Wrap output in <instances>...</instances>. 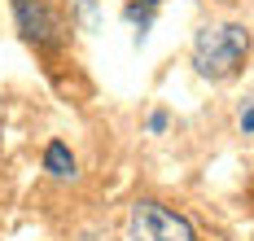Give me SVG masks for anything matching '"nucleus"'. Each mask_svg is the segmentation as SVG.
I'll use <instances>...</instances> for the list:
<instances>
[{"label":"nucleus","mask_w":254,"mask_h":241,"mask_svg":"<svg viewBox=\"0 0 254 241\" xmlns=\"http://www.w3.org/2000/svg\"><path fill=\"white\" fill-rule=\"evenodd\" d=\"M237 123H241V132H246V136H254V101L241 106V119H237Z\"/></svg>","instance_id":"7"},{"label":"nucleus","mask_w":254,"mask_h":241,"mask_svg":"<svg viewBox=\"0 0 254 241\" xmlns=\"http://www.w3.org/2000/svg\"><path fill=\"white\" fill-rule=\"evenodd\" d=\"M140 4H145V9H158V0H140Z\"/></svg>","instance_id":"8"},{"label":"nucleus","mask_w":254,"mask_h":241,"mask_svg":"<svg viewBox=\"0 0 254 241\" xmlns=\"http://www.w3.org/2000/svg\"><path fill=\"white\" fill-rule=\"evenodd\" d=\"M44 167H49V176H57V180H75V154L62 140H53L49 149H44Z\"/></svg>","instance_id":"4"},{"label":"nucleus","mask_w":254,"mask_h":241,"mask_svg":"<svg viewBox=\"0 0 254 241\" xmlns=\"http://www.w3.org/2000/svg\"><path fill=\"white\" fill-rule=\"evenodd\" d=\"M70 4L79 9V18H83L88 27H97V0H70Z\"/></svg>","instance_id":"6"},{"label":"nucleus","mask_w":254,"mask_h":241,"mask_svg":"<svg viewBox=\"0 0 254 241\" xmlns=\"http://www.w3.org/2000/svg\"><path fill=\"white\" fill-rule=\"evenodd\" d=\"M149 18H153V9H145V4H127V22H140V40H145Z\"/></svg>","instance_id":"5"},{"label":"nucleus","mask_w":254,"mask_h":241,"mask_svg":"<svg viewBox=\"0 0 254 241\" xmlns=\"http://www.w3.org/2000/svg\"><path fill=\"white\" fill-rule=\"evenodd\" d=\"M127 241H197L193 237V224L176 215L162 202H136L131 206V224H127Z\"/></svg>","instance_id":"2"},{"label":"nucleus","mask_w":254,"mask_h":241,"mask_svg":"<svg viewBox=\"0 0 254 241\" xmlns=\"http://www.w3.org/2000/svg\"><path fill=\"white\" fill-rule=\"evenodd\" d=\"M250 53V31L241 22H210L193 40V66L202 79H232Z\"/></svg>","instance_id":"1"},{"label":"nucleus","mask_w":254,"mask_h":241,"mask_svg":"<svg viewBox=\"0 0 254 241\" xmlns=\"http://www.w3.org/2000/svg\"><path fill=\"white\" fill-rule=\"evenodd\" d=\"M13 18H18V31L31 44H40V49L62 44V18L49 0H13Z\"/></svg>","instance_id":"3"}]
</instances>
